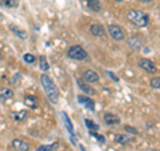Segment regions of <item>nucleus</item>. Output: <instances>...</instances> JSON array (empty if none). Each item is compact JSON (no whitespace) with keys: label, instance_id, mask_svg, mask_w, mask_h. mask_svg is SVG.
I'll return each instance as SVG.
<instances>
[{"label":"nucleus","instance_id":"nucleus-31","mask_svg":"<svg viewBox=\"0 0 160 151\" xmlns=\"http://www.w3.org/2000/svg\"><path fill=\"white\" fill-rule=\"evenodd\" d=\"M146 151H158V150H155V148H147Z\"/></svg>","mask_w":160,"mask_h":151},{"label":"nucleus","instance_id":"nucleus-27","mask_svg":"<svg viewBox=\"0 0 160 151\" xmlns=\"http://www.w3.org/2000/svg\"><path fill=\"white\" fill-rule=\"evenodd\" d=\"M124 128H126V131L128 133H131V134H135V135H138V130L135 128V127H131V126H124Z\"/></svg>","mask_w":160,"mask_h":151},{"label":"nucleus","instance_id":"nucleus-18","mask_svg":"<svg viewBox=\"0 0 160 151\" xmlns=\"http://www.w3.org/2000/svg\"><path fill=\"white\" fill-rule=\"evenodd\" d=\"M39 63H40V70H42V71H48L49 70V64H48V60H47V58L44 56V55H42V56L39 58Z\"/></svg>","mask_w":160,"mask_h":151},{"label":"nucleus","instance_id":"nucleus-33","mask_svg":"<svg viewBox=\"0 0 160 151\" xmlns=\"http://www.w3.org/2000/svg\"><path fill=\"white\" fill-rule=\"evenodd\" d=\"M0 58H2V52H0Z\"/></svg>","mask_w":160,"mask_h":151},{"label":"nucleus","instance_id":"nucleus-8","mask_svg":"<svg viewBox=\"0 0 160 151\" xmlns=\"http://www.w3.org/2000/svg\"><path fill=\"white\" fill-rule=\"evenodd\" d=\"M11 144H12L13 150H16V151H29L31 150L29 143L24 142V140H22V139H13Z\"/></svg>","mask_w":160,"mask_h":151},{"label":"nucleus","instance_id":"nucleus-26","mask_svg":"<svg viewBox=\"0 0 160 151\" xmlns=\"http://www.w3.org/2000/svg\"><path fill=\"white\" fill-rule=\"evenodd\" d=\"M4 6L9 7V8L18 7V2H16V0H4Z\"/></svg>","mask_w":160,"mask_h":151},{"label":"nucleus","instance_id":"nucleus-3","mask_svg":"<svg viewBox=\"0 0 160 151\" xmlns=\"http://www.w3.org/2000/svg\"><path fill=\"white\" fill-rule=\"evenodd\" d=\"M67 55H68V58L75 59V60H84V59H87L88 52L80 46H72V47H69Z\"/></svg>","mask_w":160,"mask_h":151},{"label":"nucleus","instance_id":"nucleus-28","mask_svg":"<svg viewBox=\"0 0 160 151\" xmlns=\"http://www.w3.org/2000/svg\"><path fill=\"white\" fill-rule=\"evenodd\" d=\"M107 75H108V76L111 78V79H113V82H119V78H118V76H116V75H115L113 72H111V71H107Z\"/></svg>","mask_w":160,"mask_h":151},{"label":"nucleus","instance_id":"nucleus-14","mask_svg":"<svg viewBox=\"0 0 160 151\" xmlns=\"http://www.w3.org/2000/svg\"><path fill=\"white\" fill-rule=\"evenodd\" d=\"M78 86H79V88L82 90V91H84V92L88 94V95H95V94H96V91H95V90L91 87V86H88L87 82L84 83L83 80L79 79V80H78Z\"/></svg>","mask_w":160,"mask_h":151},{"label":"nucleus","instance_id":"nucleus-6","mask_svg":"<svg viewBox=\"0 0 160 151\" xmlns=\"http://www.w3.org/2000/svg\"><path fill=\"white\" fill-rule=\"evenodd\" d=\"M62 117H63V122H64V124H66V127H67V131L69 133V135H71V142H72V144H76V138H75V130H73L72 122L69 120L68 115L66 112H62Z\"/></svg>","mask_w":160,"mask_h":151},{"label":"nucleus","instance_id":"nucleus-29","mask_svg":"<svg viewBox=\"0 0 160 151\" xmlns=\"http://www.w3.org/2000/svg\"><path fill=\"white\" fill-rule=\"evenodd\" d=\"M140 3H146V4H148V3H151V2H153V0H139Z\"/></svg>","mask_w":160,"mask_h":151},{"label":"nucleus","instance_id":"nucleus-21","mask_svg":"<svg viewBox=\"0 0 160 151\" xmlns=\"http://www.w3.org/2000/svg\"><path fill=\"white\" fill-rule=\"evenodd\" d=\"M86 126L88 127L89 131H98L99 130V126L96 123H93L92 120H89V119H86Z\"/></svg>","mask_w":160,"mask_h":151},{"label":"nucleus","instance_id":"nucleus-30","mask_svg":"<svg viewBox=\"0 0 160 151\" xmlns=\"http://www.w3.org/2000/svg\"><path fill=\"white\" fill-rule=\"evenodd\" d=\"M80 150H82V151H87L86 148H84V146H80Z\"/></svg>","mask_w":160,"mask_h":151},{"label":"nucleus","instance_id":"nucleus-13","mask_svg":"<svg viewBox=\"0 0 160 151\" xmlns=\"http://www.w3.org/2000/svg\"><path fill=\"white\" fill-rule=\"evenodd\" d=\"M104 122H106L108 126H113V124H119L120 123V119L118 115L111 114V112H107L104 114Z\"/></svg>","mask_w":160,"mask_h":151},{"label":"nucleus","instance_id":"nucleus-11","mask_svg":"<svg viewBox=\"0 0 160 151\" xmlns=\"http://www.w3.org/2000/svg\"><path fill=\"white\" fill-rule=\"evenodd\" d=\"M8 28H9V29H11V31L13 32V35H16V36H18V38H20V39L26 40V39L28 38L27 32L24 31L23 28H20L19 26H16V24H9V26H8Z\"/></svg>","mask_w":160,"mask_h":151},{"label":"nucleus","instance_id":"nucleus-15","mask_svg":"<svg viewBox=\"0 0 160 151\" xmlns=\"http://www.w3.org/2000/svg\"><path fill=\"white\" fill-rule=\"evenodd\" d=\"M87 6L93 12L102 11V3H100V0H87Z\"/></svg>","mask_w":160,"mask_h":151},{"label":"nucleus","instance_id":"nucleus-4","mask_svg":"<svg viewBox=\"0 0 160 151\" xmlns=\"http://www.w3.org/2000/svg\"><path fill=\"white\" fill-rule=\"evenodd\" d=\"M108 34L112 39L118 40V42H123L124 38H126L123 28L118 26V24H108Z\"/></svg>","mask_w":160,"mask_h":151},{"label":"nucleus","instance_id":"nucleus-24","mask_svg":"<svg viewBox=\"0 0 160 151\" xmlns=\"http://www.w3.org/2000/svg\"><path fill=\"white\" fill-rule=\"evenodd\" d=\"M23 59H24V62L28 63V64H32V63H35V60H36V58H35L32 54H26L23 56Z\"/></svg>","mask_w":160,"mask_h":151},{"label":"nucleus","instance_id":"nucleus-22","mask_svg":"<svg viewBox=\"0 0 160 151\" xmlns=\"http://www.w3.org/2000/svg\"><path fill=\"white\" fill-rule=\"evenodd\" d=\"M56 147H58V143H53V144H49V146L43 144V146H40V147H39L36 151H51V150L56 148Z\"/></svg>","mask_w":160,"mask_h":151},{"label":"nucleus","instance_id":"nucleus-5","mask_svg":"<svg viewBox=\"0 0 160 151\" xmlns=\"http://www.w3.org/2000/svg\"><path fill=\"white\" fill-rule=\"evenodd\" d=\"M139 66H140V68H143L144 71H147L149 74H155V72H156V66H155V63L152 62V60H149V59L142 58L139 60Z\"/></svg>","mask_w":160,"mask_h":151},{"label":"nucleus","instance_id":"nucleus-9","mask_svg":"<svg viewBox=\"0 0 160 151\" xmlns=\"http://www.w3.org/2000/svg\"><path fill=\"white\" fill-rule=\"evenodd\" d=\"M83 79L86 80L87 83H89V84H92V83H96V82H99V75H98V72H95V71H92V70H86V71L83 72Z\"/></svg>","mask_w":160,"mask_h":151},{"label":"nucleus","instance_id":"nucleus-7","mask_svg":"<svg viewBox=\"0 0 160 151\" xmlns=\"http://www.w3.org/2000/svg\"><path fill=\"white\" fill-rule=\"evenodd\" d=\"M127 44H128L129 49H132L133 52L140 51V49H142V47H143V42H142V40H140L138 36H131V38H128Z\"/></svg>","mask_w":160,"mask_h":151},{"label":"nucleus","instance_id":"nucleus-2","mask_svg":"<svg viewBox=\"0 0 160 151\" xmlns=\"http://www.w3.org/2000/svg\"><path fill=\"white\" fill-rule=\"evenodd\" d=\"M127 18L131 23H133L135 26L138 27H147L148 23H149V16L147 13H144L142 11H139V9H131V11H128L127 13Z\"/></svg>","mask_w":160,"mask_h":151},{"label":"nucleus","instance_id":"nucleus-23","mask_svg":"<svg viewBox=\"0 0 160 151\" xmlns=\"http://www.w3.org/2000/svg\"><path fill=\"white\" fill-rule=\"evenodd\" d=\"M151 87L155 88V90H160V76L151 79Z\"/></svg>","mask_w":160,"mask_h":151},{"label":"nucleus","instance_id":"nucleus-25","mask_svg":"<svg viewBox=\"0 0 160 151\" xmlns=\"http://www.w3.org/2000/svg\"><path fill=\"white\" fill-rule=\"evenodd\" d=\"M89 135H91V137H93V138H96V140H99V142H102V143L106 142V138H104L103 135L98 134L96 131H89Z\"/></svg>","mask_w":160,"mask_h":151},{"label":"nucleus","instance_id":"nucleus-16","mask_svg":"<svg viewBox=\"0 0 160 151\" xmlns=\"http://www.w3.org/2000/svg\"><path fill=\"white\" fill-rule=\"evenodd\" d=\"M24 104H27L28 107H31L32 110H35L38 107V98L32 96V95H27V96L24 98Z\"/></svg>","mask_w":160,"mask_h":151},{"label":"nucleus","instance_id":"nucleus-19","mask_svg":"<svg viewBox=\"0 0 160 151\" xmlns=\"http://www.w3.org/2000/svg\"><path fill=\"white\" fill-rule=\"evenodd\" d=\"M115 138H116V142L120 143V144H127V143L131 142V139H129V137H127V135L116 134V135H115Z\"/></svg>","mask_w":160,"mask_h":151},{"label":"nucleus","instance_id":"nucleus-17","mask_svg":"<svg viewBox=\"0 0 160 151\" xmlns=\"http://www.w3.org/2000/svg\"><path fill=\"white\" fill-rule=\"evenodd\" d=\"M13 96V91L11 88H0V99H9Z\"/></svg>","mask_w":160,"mask_h":151},{"label":"nucleus","instance_id":"nucleus-10","mask_svg":"<svg viewBox=\"0 0 160 151\" xmlns=\"http://www.w3.org/2000/svg\"><path fill=\"white\" fill-rule=\"evenodd\" d=\"M78 102L80 104H84L88 110H91V111H93V110H95V102L89 96H86V95H79V96H78Z\"/></svg>","mask_w":160,"mask_h":151},{"label":"nucleus","instance_id":"nucleus-32","mask_svg":"<svg viewBox=\"0 0 160 151\" xmlns=\"http://www.w3.org/2000/svg\"><path fill=\"white\" fill-rule=\"evenodd\" d=\"M115 2H118V3H122V2H123V0H115Z\"/></svg>","mask_w":160,"mask_h":151},{"label":"nucleus","instance_id":"nucleus-12","mask_svg":"<svg viewBox=\"0 0 160 151\" xmlns=\"http://www.w3.org/2000/svg\"><path fill=\"white\" fill-rule=\"evenodd\" d=\"M89 34L92 35V36H96V38H99V36H103L104 35V27L102 26V24H92L91 27H89Z\"/></svg>","mask_w":160,"mask_h":151},{"label":"nucleus","instance_id":"nucleus-20","mask_svg":"<svg viewBox=\"0 0 160 151\" xmlns=\"http://www.w3.org/2000/svg\"><path fill=\"white\" fill-rule=\"evenodd\" d=\"M12 118L13 120H16V122H20V120H23L24 118H27V111H18V112H13L12 114Z\"/></svg>","mask_w":160,"mask_h":151},{"label":"nucleus","instance_id":"nucleus-1","mask_svg":"<svg viewBox=\"0 0 160 151\" xmlns=\"http://www.w3.org/2000/svg\"><path fill=\"white\" fill-rule=\"evenodd\" d=\"M40 82H42V86L44 88V91H46V95L47 98L49 99V102L56 104L59 102V98H60V92H59V88L56 87V84L52 80V78L49 76V75H42V78H40Z\"/></svg>","mask_w":160,"mask_h":151}]
</instances>
